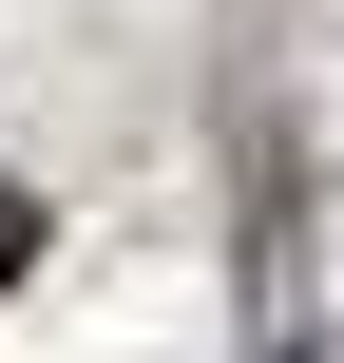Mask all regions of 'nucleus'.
<instances>
[{
    "mask_svg": "<svg viewBox=\"0 0 344 363\" xmlns=\"http://www.w3.org/2000/svg\"><path fill=\"white\" fill-rule=\"evenodd\" d=\"M19 268H38V191H0V287H19Z\"/></svg>",
    "mask_w": 344,
    "mask_h": 363,
    "instance_id": "1",
    "label": "nucleus"
}]
</instances>
